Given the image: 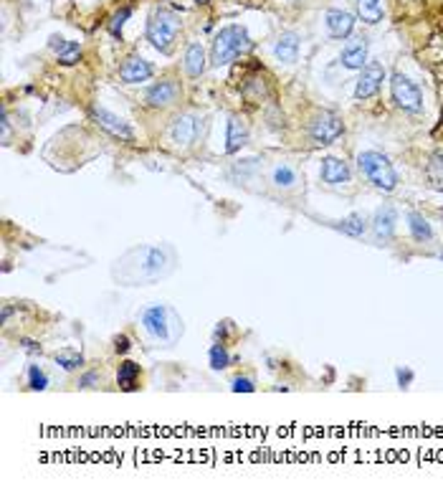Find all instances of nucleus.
Instances as JSON below:
<instances>
[{
	"mask_svg": "<svg viewBox=\"0 0 443 494\" xmlns=\"http://www.w3.org/2000/svg\"><path fill=\"white\" fill-rule=\"evenodd\" d=\"M119 267L114 269V276H122L129 284H142V281H155L160 276H167L175 267V256L165 246H142L134 249L117 262Z\"/></svg>",
	"mask_w": 443,
	"mask_h": 494,
	"instance_id": "f257e3e1",
	"label": "nucleus"
},
{
	"mask_svg": "<svg viewBox=\"0 0 443 494\" xmlns=\"http://www.w3.org/2000/svg\"><path fill=\"white\" fill-rule=\"evenodd\" d=\"M139 322H142V327L147 330V335L155 338L157 343H162L165 348L175 345V340L183 335V322H180V317L170 307H165V304H152V307L142 309Z\"/></svg>",
	"mask_w": 443,
	"mask_h": 494,
	"instance_id": "f03ea898",
	"label": "nucleus"
},
{
	"mask_svg": "<svg viewBox=\"0 0 443 494\" xmlns=\"http://www.w3.org/2000/svg\"><path fill=\"white\" fill-rule=\"evenodd\" d=\"M253 48L251 36L246 33V28L241 26H225L220 28V33L215 36L213 48H210V64L213 66H225L233 58H238L241 53H248Z\"/></svg>",
	"mask_w": 443,
	"mask_h": 494,
	"instance_id": "7ed1b4c3",
	"label": "nucleus"
},
{
	"mask_svg": "<svg viewBox=\"0 0 443 494\" xmlns=\"http://www.w3.org/2000/svg\"><path fill=\"white\" fill-rule=\"evenodd\" d=\"M180 31V18L167 8H155L147 18V41L160 53L173 51L175 36Z\"/></svg>",
	"mask_w": 443,
	"mask_h": 494,
	"instance_id": "20e7f679",
	"label": "nucleus"
},
{
	"mask_svg": "<svg viewBox=\"0 0 443 494\" xmlns=\"http://www.w3.org/2000/svg\"><path fill=\"white\" fill-rule=\"evenodd\" d=\"M357 165H360V170H363L365 175H368V181L373 183L375 188H380V190H395L397 188V173L395 168H393V163L388 160L383 152L378 150H365L360 152V157H357Z\"/></svg>",
	"mask_w": 443,
	"mask_h": 494,
	"instance_id": "39448f33",
	"label": "nucleus"
},
{
	"mask_svg": "<svg viewBox=\"0 0 443 494\" xmlns=\"http://www.w3.org/2000/svg\"><path fill=\"white\" fill-rule=\"evenodd\" d=\"M390 94H393V102H395L403 112L418 114V112L423 109V94L415 87V82H410L405 74H393Z\"/></svg>",
	"mask_w": 443,
	"mask_h": 494,
	"instance_id": "423d86ee",
	"label": "nucleus"
},
{
	"mask_svg": "<svg viewBox=\"0 0 443 494\" xmlns=\"http://www.w3.org/2000/svg\"><path fill=\"white\" fill-rule=\"evenodd\" d=\"M345 132V124L334 112H322V114L314 117V122L309 124V137L314 145H329L334 142L340 134Z\"/></svg>",
	"mask_w": 443,
	"mask_h": 494,
	"instance_id": "0eeeda50",
	"label": "nucleus"
},
{
	"mask_svg": "<svg viewBox=\"0 0 443 494\" xmlns=\"http://www.w3.org/2000/svg\"><path fill=\"white\" fill-rule=\"evenodd\" d=\"M89 114H92V119L104 129V132H110L112 137H117V140H122V142H132L134 140L132 127H129L122 117L112 114L110 109H104V107H99V104H92Z\"/></svg>",
	"mask_w": 443,
	"mask_h": 494,
	"instance_id": "6e6552de",
	"label": "nucleus"
},
{
	"mask_svg": "<svg viewBox=\"0 0 443 494\" xmlns=\"http://www.w3.org/2000/svg\"><path fill=\"white\" fill-rule=\"evenodd\" d=\"M383 79H385V69H383V64L370 61V64L360 71V79H357V87H355V99L365 102V99L375 97V94L380 92V87H383Z\"/></svg>",
	"mask_w": 443,
	"mask_h": 494,
	"instance_id": "1a4fd4ad",
	"label": "nucleus"
},
{
	"mask_svg": "<svg viewBox=\"0 0 443 494\" xmlns=\"http://www.w3.org/2000/svg\"><path fill=\"white\" fill-rule=\"evenodd\" d=\"M198 132H201V119L196 114H180L178 119L170 127V137H173L175 145H193L198 140Z\"/></svg>",
	"mask_w": 443,
	"mask_h": 494,
	"instance_id": "9d476101",
	"label": "nucleus"
},
{
	"mask_svg": "<svg viewBox=\"0 0 443 494\" xmlns=\"http://www.w3.org/2000/svg\"><path fill=\"white\" fill-rule=\"evenodd\" d=\"M324 23H327V31L332 38L345 41L347 36L352 33V28H355V16L347 11H337V8H332V11H327V16H324Z\"/></svg>",
	"mask_w": 443,
	"mask_h": 494,
	"instance_id": "9b49d317",
	"label": "nucleus"
},
{
	"mask_svg": "<svg viewBox=\"0 0 443 494\" xmlns=\"http://www.w3.org/2000/svg\"><path fill=\"white\" fill-rule=\"evenodd\" d=\"M152 76V66L144 61V58H139V56H129L122 64V69H119V79L124 84H139V82H147Z\"/></svg>",
	"mask_w": 443,
	"mask_h": 494,
	"instance_id": "f8f14e48",
	"label": "nucleus"
},
{
	"mask_svg": "<svg viewBox=\"0 0 443 494\" xmlns=\"http://www.w3.org/2000/svg\"><path fill=\"white\" fill-rule=\"evenodd\" d=\"M180 94V87L178 82H173V79H165V82L155 84V87L147 89V104L150 107H167V104H173L175 99H178Z\"/></svg>",
	"mask_w": 443,
	"mask_h": 494,
	"instance_id": "ddd939ff",
	"label": "nucleus"
},
{
	"mask_svg": "<svg viewBox=\"0 0 443 494\" xmlns=\"http://www.w3.org/2000/svg\"><path fill=\"white\" fill-rule=\"evenodd\" d=\"M340 61L345 69L363 71L365 66H368V41H365V38H357V41H352L350 46H345Z\"/></svg>",
	"mask_w": 443,
	"mask_h": 494,
	"instance_id": "4468645a",
	"label": "nucleus"
},
{
	"mask_svg": "<svg viewBox=\"0 0 443 494\" xmlns=\"http://www.w3.org/2000/svg\"><path fill=\"white\" fill-rule=\"evenodd\" d=\"M274 56L282 64H294L297 56H299V36L294 31H287V33L279 36L277 43H274Z\"/></svg>",
	"mask_w": 443,
	"mask_h": 494,
	"instance_id": "2eb2a0df",
	"label": "nucleus"
},
{
	"mask_svg": "<svg viewBox=\"0 0 443 494\" xmlns=\"http://www.w3.org/2000/svg\"><path fill=\"white\" fill-rule=\"evenodd\" d=\"M248 142V127L241 117H230L228 132H225V152H238Z\"/></svg>",
	"mask_w": 443,
	"mask_h": 494,
	"instance_id": "dca6fc26",
	"label": "nucleus"
},
{
	"mask_svg": "<svg viewBox=\"0 0 443 494\" xmlns=\"http://www.w3.org/2000/svg\"><path fill=\"white\" fill-rule=\"evenodd\" d=\"M322 181L327 186H340L350 181V168L342 163L340 157H324L322 160Z\"/></svg>",
	"mask_w": 443,
	"mask_h": 494,
	"instance_id": "f3484780",
	"label": "nucleus"
},
{
	"mask_svg": "<svg viewBox=\"0 0 443 494\" xmlns=\"http://www.w3.org/2000/svg\"><path fill=\"white\" fill-rule=\"evenodd\" d=\"M395 223H397V213L393 205H383V208H378L375 221H373L375 236H378V239H390L393 233H395Z\"/></svg>",
	"mask_w": 443,
	"mask_h": 494,
	"instance_id": "a211bd4d",
	"label": "nucleus"
},
{
	"mask_svg": "<svg viewBox=\"0 0 443 494\" xmlns=\"http://www.w3.org/2000/svg\"><path fill=\"white\" fill-rule=\"evenodd\" d=\"M185 71H188V76H193V79H198V76L206 71V51H203L201 43H190V46L185 48Z\"/></svg>",
	"mask_w": 443,
	"mask_h": 494,
	"instance_id": "6ab92c4d",
	"label": "nucleus"
},
{
	"mask_svg": "<svg viewBox=\"0 0 443 494\" xmlns=\"http://www.w3.org/2000/svg\"><path fill=\"white\" fill-rule=\"evenodd\" d=\"M357 16L368 26L380 23L383 21V0H357Z\"/></svg>",
	"mask_w": 443,
	"mask_h": 494,
	"instance_id": "aec40b11",
	"label": "nucleus"
},
{
	"mask_svg": "<svg viewBox=\"0 0 443 494\" xmlns=\"http://www.w3.org/2000/svg\"><path fill=\"white\" fill-rule=\"evenodd\" d=\"M139 380V365L132 360H124L119 365V372H117V383H119L122 390H134Z\"/></svg>",
	"mask_w": 443,
	"mask_h": 494,
	"instance_id": "412c9836",
	"label": "nucleus"
},
{
	"mask_svg": "<svg viewBox=\"0 0 443 494\" xmlns=\"http://www.w3.org/2000/svg\"><path fill=\"white\" fill-rule=\"evenodd\" d=\"M408 226H410V233H413L415 241H431L433 239L431 223H428L420 213H415V210H410L408 213Z\"/></svg>",
	"mask_w": 443,
	"mask_h": 494,
	"instance_id": "4be33fe9",
	"label": "nucleus"
},
{
	"mask_svg": "<svg viewBox=\"0 0 443 494\" xmlns=\"http://www.w3.org/2000/svg\"><path fill=\"white\" fill-rule=\"evenodd\" d=\"M365 228H368V223H365L363 215H357V213L347 215V218H342V221L337 223V231L347 233V236H355V239L357 236H363Z\"/></svg>",
	"mask_w": 443,
	"mask_h": 494,
	"instance_id": "5701e85b",
	"label": "nucleus"
},
{
	"mask_svg": "<svg viewBox=\"0 0 443 494\" xmlns=\"http://www.w3.org/2000/svg\"><path fill=\"white\" fill-rule=\"evenodd\" d=\"M271 183L277 188H292L294 183H297V173H294V168H289V165H277V168L271 170Z\"/></svg>",
	"mask_w": 443,
	"mask_h": 494,
	"instance_id": "b1692460",
	"label": "nucleus"
},
{
	"mask_svg": "<svg viewBox=\"0 0 443 494\" xmlns=\"http://www.w3.org/2000/svg\"><path fill=\"white\" fill-rule=\"evenodd\" d=\"M56 365H61L63 370H76V367L84 365V358H81L79 350H61V353H56Z\"/></svg>",
	"mask_w": 443,
	"mask_h": 494,
	"instance_id": "393cba45",
	"label": "nucleus"
},
{
	"mask_svg": "<svg viewBox=\"0 0 443 494\" xmlns=\"http://www.w3.org/2000/svg\"><path fill=\"white\" fill-rule=\"evenodd\" d=\"M208 358H210V367H215V370H223V367L230 365V355H228V350H225L223 345H213Z\"/></svg>",
	"mask_w": 443,
	"mask_h": 494,
	"instance_id": "a878e982",
	"label": "nucleus"
},
{
	"mask_svg": "<svg viewBox=\"0 0 443 494\" xmlns=\"http://www.w3.org/2000/svg\"><path fill=\"white\" fill-rule=\"evenodd\" d=\"M28 388L31 390H46L48 388V375L41 370L38 365L28 367Z\"/></svg>",
	"mask_w": 443,
	"mask_h": 494,
	"instance_id": "bb28decb",
	"label": "nucleus"
},
{
	"mask_svg": "<svg viewBox=\"0 0 443 494\" xmlns=\"http://www.w3.org/2000/svg\"><path fill=\"white\" fill-rule=\"evenodd\" d=\"M132 16V8L129 6H124V8H119V11L112 16V21H110V31H112V36H117V38H122V26L127 23V18Z\"/></svg>",
	"mask_w": 443,
	"mask_h": 494,
	"instance_id": "cd10ccee",
	"label": "nucleus"
},
{
	"mask_svg": "<svg viewBox=\"0 0 443 494\" xmlns=\"http://www.w3.org/2000/svg\"><path fill=\"white\" fill-rule=\"evenodd\" d=\"M79 56H81V46L76 41H69V46L58 53V61H61L63 66H71V64H76V61H79Z\"/></svg>",
	"mask_w": 443,
	"mask_h": 494,
	"instance_id": "c85d7f7f",
	"label": "nucleus"
},
{
	"mask_svg": "<svg viewBox=\"0 0 443 494\" xmlns=\"http://www.w3.org/2000/svg\"><path fill=\"white\" fill-rule=\"evenodd\" d=\"M428 175H431V181H443V150H436L431 155V163H428Z\"/></svg>",
	"mask_w": 443,
	"mask_h": 494,
	"instance_id": "c756f323",
	"label": "nucleus"
},
{
	"mask_svg": "<svg viewBox=\"0 0 443 494\" xmlns=\"http://www.w3.org/2000/svg\"><path fill=\"white\" fill-rule=\"evenodd\" d=\"M230 390H233V393H253L256 385H253L251 378H236L233 380V385H230Z\"/></svg>",
	"mask_w": 443,
	"mask_h": 494,
	"instance_id": "7c9ffc66",
	"label": "nucleus"
},
{
	"mask_svg": "<svg viewBox=\"0 0 443 494\" xmlns=\"http://www.w3.org/2000/svg\"><path fill=\"white\" fill-rule=\"evenodd\" d=\"M48 46L53 48V51L56 53H61L63 48L69 46V41H66V38H63V36H51V38H48Z\"/></svg>",
	"mask_w": 443,
	"mask_h": 494,
	"instance_id": "2f4dec72",
	"label": "nucleus"
},
{
	"mask_svg": "<svg viewBox=\"0 0 443 494\" xmlns=\"http://www.w3.org/2000/svg\"><path fill=\"white\" fill-rule=\"evenodd\" d=\"M0 127H3V142L8 145V140H11V122H8L6 109H3V114H0Z\"/></svg>",
	"mask_w": 443,
	"mask_h": 494,
	"instance_id": "473e14b6",
	"label": "nucleus"
},
{
	"mask_svg": "<svg viewBox=\"0 0 443 494\" xmlns=\"http://www.w3.org/2000/svg\"><path fill=\"white\" fill-rule=\"evenodd\" d=\"M114 350L117 353H127V350H129V338H124V335L114 338Z\"/></svg>",
	"mask_w": 443,
	"mask_h": 494,
	"instance_id": "72a5a7b5",
	"label": "nucleus"
},
{
	"mask_svg": "<svg viewBox=\"0 0 443 494\" xmlns=\"http://www.w3.org/2000/svg\"><path fill=\"white\" fill-rule=\"evenodd\" d=\"M410 380H413V372H410L408 367H405V370H397V383L403 385V388L410 383Z\"/></svg>",
	"mask_w": 443,
	"mask_h": 494,
	"instance_id": "f704fd0d",
	"label": "nucleus"
},
{
	"mask_svg": "<svg viewBox=\"0 0 443 494\" xmlns=\"http://www.w3.org/2000/svg\"><path fill=\"white\" fill-rule=\"evenodd\" d=\"M94 380H97V372H89V375H84L81 385H84V388H89V383H94Z\"/></svg>",
	"mask_w": 443,
	"mask_h": 494,
	"instance_id": "c9c22d12",
	"label": "nucleus"
},
{
	"mask_svg": "<svg viewBox=\"0 0 443 494\" xmlns=\"http://www.w3.org/2000/svg\"><path fill=\"white\" fill-rule=\"evenodd\" d=\"M436 256H438V259H443V249H441V251H438V254H436Z\"/></svg>",
	"mask_w": 443,
	"mask_h": 494,
	"instance_id": "e433bc0d",
	"label": "nucleus"
},
{
	"mask_svg": "<svg viewBox=\"0 0 443 494\" xmlns=\"http://www.w3.org/2000/svg\"><path fill=\"white\" fill-rule=\"evenodd\" d=\"M196 3H208V0H196Z\"/></svg>",
	"mask_w": 443,
	"mask_h": 494,
	"instance_id": "4c0bfd02",
	"label": "nucleus"
}]
</instances>
